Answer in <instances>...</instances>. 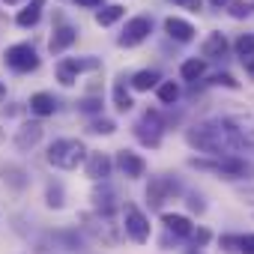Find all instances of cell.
<instances>
[{"label":"cell","instance_id":"obj_27","mask_svg":"<svg viewBox=\"0 0 254 254\" xmlns=\"http://www.w3.org/2000/svg\"><path fill=\"white\" fill-rule=\"evenodd\" d=\"M87 132H93V135H114V132H117V123L99 117V120H93V123L87 126Z\"/></svg>","mask_w":254,"mask_h":254},{"label":"cell","instance_id":"obj_3","mask_svg":"<svg viewBox=\"0 0 254 254\" xmlns=\"http://www.w3.org/2000/svg\"><path fill=\"white\" fill-rule=\"evenodd\" d=\"M189 165L197 168V171H212V174L227 177V180H236V177H245V174L254 171L251 165H245L236 156H221V159H212V162H206V159H189Z\"/></svg>","mask_w":254,"mask_h":254},{"label":"cell","instance_id":"obj_1","mask_svg":"<svg viewBox=\"0 0 254 254\" xmlns=\"http://www.w3.org/2000/svg\"><path fill=\"white\" fill-rule=\"evenodd\" d=\"M186 141L191 150L206 153V156H233L236 150H242V135H239V126L227 123V120H203L194 123L191 129L186 132Z\"/></svg>","mask_w":254,"mask_h":254},{"label":"cell","instance_id":"obj_12","mask_svg":"<svg viewBox=\"0 0 254 254\" xmlns=\"http://www.w3.org/2000/svg\"><path fill=\"white\" fill-rule=\"evenodd\" d=\"M75 39H78V30H75L72 24H57V27H54V36L48 39V51H51V54H63Z\"/></svg>","mask_w":254,"mask_h":254},{"label":"cell","instance_id":"obj_11","mask_svg":"<svg viewBox=\"0 0 254 254\" xmlns=\"http://www.w3.org/2000/svg\"><path fill=\"white\" fill-rule=\"evenodd\" d=\"M84 162H87V165H84V171H87V177H90V180H96V183L102 180V183H105V180L111 177L114 162H111V156H108V153H90Z\"/></svg>","mask_w":254,"mask_h":254},{"label":"cell","instance_id":"obj_42","mask_svg":"<svg viewBox=\"0 0 254 254\" xmlns=\"http://www.w3.org/2000/svg\"><path fill=\"white\" fill-rule=\"evenodd\" d=\"M209 3H212V6H224V3H227V0H209Z\"/></svg>","mask_w":254,"mask_h":254},{"label":"cell","instance_id":"obj_7","mask_svg":"<svg viewBox=\"0 0 254 254\" xmlns=\"http://www.w3.org/2000/svg\"><path fill=\"white\" fill-rule=\"evenodd\" d=\"M123 227H126V236L135 239V242H147L150 239V221L135 203L123 206Z\"/></svg>","mask_w":254,"mask_h":254},{"label":"cell","instance_id":"obj_19","mask_svg":"<svg viewBox=\"0 0 254 254\" xmlns=\"http://www.w3.org/2000/svg\"><path fill=\"white\" fill-rule=\"evenodd\" d=\"M162 224L174 233V236H189L194 227H191V221L186 218V215H177V212H165L162 215Z\"/></svg>","mask_w":254,"mask_h":254},{"label":"cell","instance_id":"obj_35","mask_svg":"<svg viewBox=\"0 0 254 254\" xmlns=\"http://www.w3.org/2000/svg\"><path fill=\"white\" fill-rule=\"evenodd\" d=\"M212 84H218V87H230V90H239V81H233V75H215Z\"/></svg>","mask_w":254,"mask_h":254},{"label":"cell","instance_id":"obj_6","mask_svg":"<svg viewBox=\"0 0 254 254\" xmlns=\"http://www.w3.org/2000/svg\"><path fill=\"white\" fill-rule=\"evenodd\" d=\"M180 194V183L174 180V177H168V174H162V177H153L150 180V186H147V203L153 206V209H162L171 197H177Z\"/></svg>","mask_w":254,"mask_h":254},{"label":"cell","instance_id":"obj_15","mask_svg":"<svg viewBox=\"0 0 254 254\" xmlns=\"http://www.w3.org/2000/svg\"><path fill=\"white\" fill-rule=\"evenodd\" d=\"M42 9H45V0H30L24 9H18L15 24H18V27H36L39 18H42Z\"/></svg>","mask_w":254,"mask_h":254},{"label":"cell","instance_id":"obj_18","mask_svg":"<svg viewBox=\"0 0 254 254\" xmlns=\"http://www.w3.org/2000/svg\"><path fill=\"white\" fill-rule=\"evenodd\" d=\"M30 111H33L36 117H51V114L57 111V99H54L51 93H33V96H30Z\"/></svg>","mask_w":254,"mask_h":254},{"label":"cell","instance_id":"obj_10","mask_svg":"<svg viewBox=\"0 0 254 254\" xmlns=\"http://www.w3.org/2000/svg\"><path fill=\"white\" fill-rule=\"evenodd\" d=\"M42 132H45V126L39 123V120H33V123H21V129L15 132V147L18 150H33L39 141H42Z\"/></svg>","mask_w":254,"mask_h":254},{"label":"cell","instance_id":"obj_30","mask_svg":"<svg viewBox=\"0 0 254 254\" xmlns=\"http://www.w3.org/2000/svg\"><path fill=\"white\" fill-rule=\"evenodd\" d=\"M236 51L242 54V60H245V57H254V36H251V33L239 36V42H236Z\"/></svg>","mask_w":254,"mask_h":254},{"label":"cell","instance_id":"obj_24","mask_svg":"<svg viewBox=\"0 0 254 254\" xmlns=\"http://www.w3.org/2000/svg\"><path fill=\"white\" fill-rule=\"evenodd\" d=\"M51 239L60 242L63 251H78V248H81V236H78V233H69V230H57Z\"/></svg>","mask_w":254,"mask_h":254},{"label":"cell","instance_id":"obj_43","mask_svg":"<svg viewBox=\"0 0 254 254\" xmlns=\"http://www.w3.org/2000/svg\"><path fill=\"white\" fill-rule=\"evenodd\" d=\"M186 254H203V251H186Z\"/></svg>","mask_w":254,"mask_h":254},{"label":"cell","instance_id":"obj_2","mask_svg":"<svg viewBox=\"0 0 254 254\" xmlns=\"http://www.w3.org/2000/svg\"><path fill=\"white\" fill-rule=\"evenodd\" d=\"M48 165L51 168H60V171H75L84 159H87V147L78 141V138H57L48 153H45Z\"/></svg>","mask_w":254,"mask_h":254},{"label":"cell","instance_id":"obj_4","mask_svg":"<svg viewBox=\"0 0 254 254\" xmlns=\"http://www.w3.org/2000/svg\"><path fill=\"white\" fill-rule=\"evenodd\" d=\"M6 66L18 75H27V72H36L39 69V54L30 42H18V45H9L6 54H3Z\"/></svg>","mask_w":254,"mask_h":254},{"label":"cell","instance_id":"obj_37","mask_svg":"<svg viewBox=\"0 0 254 254\" xmlns=\"http://www.w3.org/2000/svg\"><path fill=\"white\" fill-rule=\"evenodd\" d=\"M221 248H224L227 254H239V248H236V236H221Z\"/></svg>","mask_w":254,"mask_h":254},{"label":"cell","instance_id":"obj_13","mask_svg":"<svg viewBox=\"0 0 254 254\" xmlns=\"http://www.w3.org/2000/svg\"><path fill=\"white\" fill-rule=\"evenodd\" d=\"M93 206L99 209V215H111L114 209H117V191L108 186V183H102V186H96L93 189Z\"/></svg>","mask_w":254,"mask_h":254},{"label":"cell","instance_id":"obj_33","mask_svg":"<svg viewBox=\"0 0 254 254\" xmlns=\"http://www.w3.org/2000/svg\"><path fill=\"white\" fill-rule=\"evenodd\" d=\"M99 108H102L99 99H81V102H78V111H81V114H93V111H99Z\"/></svg>","mask_w":254,"mask_h":254},{"label":"cell","instance_id":"obj_26","mask_svg":"<svg viewBox=\"0 0 254 254\" xmlns=\"http://www.w3.org/2000/svg\"><path fill=\"white\" fill-rule=\"evenodd\" d=\"M45 203L51 206V209H63V186L60 183H48V191H45Z\"/></svg>","mask_w":254,"mask_h":254},{"label":"cell","instance_id":"obj_25","mask_svg":"<svg viewBox=\"0 0 254 254\" xmlns=\"http://www.w3.org/2000/svg\"><path fill=\"white\" fill-rule=\"evenodd\" d=\"M156 90H159V102H162V105H174V102L180 99V87H177L174 81H162Z\"/></svg>","mask_w":254,"mask_h":254},{"label":"cell","instance_id":"obj_45","mask_svg":"<svg viewBox=\"0 0 254 254\" xmlns=\"http://www.w3.org/2000/svg\"><path fill=\"white\" fill-rule=\"evenodd\" d=\"M251 9H254V6H251Z\"/></svg>","mask_w":254,"mask_h":254},{"label":"cell","instance_id":"obj_34","mask_svg":"<svg viewBox=\"0 0 254 254\" xmlns=\"http://www.w3.org/2000/svg\"><path fill=\"white\" fill-rule=\"evenodd\" d=\"M189 239H191L194 245H206V242H209V230H206V227H197V230L189 233Z\"/></svg>","mask_w":254,"mask_h":254},{"label":"cell","instance_id":"obj_41","mask_svg":"<svg viewBox=\"0 0 254 254\" xmlns=\"http://www.w3.org/2000/svg\"><path fill=\"white\" fill-rule=\"evenodd\" d=\"M0 3H6V6H18V3H24V0H0Z\"/></svg>","mask_w":254,"mask_h":254},{"label":"cell","instance_id":"obj_23","mask_svg":"<svg viewBox=\"0 0 254 254\" xmlns=\"http://www.w3.org/2000/svg\"><path fill=\"white\" fill-rule=\"evenodd\" d=\"M203 72H206V63H203V60H197V57H194V60H186V63H183V69H180V75H183L186 81H197Z\"/></svg>","mask_w":254,"mask_h":254},{"label":"cell","instance_id":"obj_22","mask_svg":"<svg viewBox=\"0 0 254 254\" xmlns=\"http://www.w3.org/2000/svg\"><path fill=\"white\" fill-rule=\"evenodd\" d=\"M120 18H123V6H117V3L96 12V24H99V27H108V24H114V21H120Z\"/></svg>","mask_w":254,"mask_h":254},{"label":"cell","instance_id":"obj_32","mask_svg":"<svg viewBox=\"0 0 254 254\" xmlns=\"http://www.w3.org/2000/svg\"><path fill=\"white\" fill-rule=\"evenodd\" d=\"M251 6L248 3H230V18H248Z\"/></svg>","mask_w":254,"mask_h":254},{"label":"cell","instance_id":"obj_9","mask_svg":"<svg viewBox=\"0 0 254 254\" xmlns=\"http://www.w3.org/2000/svg\"><path fill=\"white\" fill-rule=\"evenodd\" d=\"M117 168L129 177V180H138V177L147 174V162H144L138 153H132V150H120V153H117Z\"/></svg>","mask_w":254,"mask_h":254},{"label":"cell","instance_id":"obj_17","mask_svg":"<svg viewBox=\"0 0 254 254\" xmlns=\"http://www.w3.org/2000/svg\"><path fill=\"white\" fill-rule=\"evenodd\" d=\"M203 57L206 60H218V57H224L227 54V39H224V33H209L206 39H203Z\"/></svg>","mask_w":254,"mask_h":254},{"label":"cell","instance_id":"obj_28","mask_svg":"<svg viewBox=\"0 0 254 254\" xmlns=\"http://www.w3.org/2000/svg\"><path fill=\"white\" fill-rule=\"evenodd\" d=\"M57 81L66 84V87H72V84L78 81V75H75V69L69 66V60H60V63H57Z\"/></svg>","mask_w":254,"mask_h":254},{"label":"cell","instance_id":"obj_44","mask_svg":"<svg viewBox=\"0 0 254 254\" xmlns=\"http://www.w3.org/2000/svg\"><path fill=\"white\" fill-rule=\"evenodd\" d=\"M0 96H3V87H0Z\"/></svg>","mask_w":254,"mask_h":254},{"label":"cell","instance_id":"obj_8","mask_svg":"<svg viewBox=\"0 0 254 254\" xmlns=\"http://www.w3.org/2000/svg\"><path fill=\"white\" fill-rule=\"evenodd\" d=\"M150 33H153V21H150L147 15H138V18H132V21H126V30L120 33L117 45H120V48H135V45H141Z\"/></svg>","mask_w":254,"mask_h":254},{"label":"cell","instance_id":"obj_21","mask_svg":"<svg viewBox=\"0 0 254 254\" xmlns=\"http://www.w3.org/2000/svg\"><path fill=\"white\" fill-rule=\"evenodd\" d=\"M159 81H162V75H159L156 69H144V72H135V75H132V87L141 90V93L159 87Z\"/></svg>","mask_w":254,"mask_h":254},{"label":"cell","instance_id":"obj_38","mask_svg":"<svg viewBox=\"0 0 254 254\" xmlns=\"http://www.w3.org/2000/svg\"><path fill=\"white\" fill-rule=\"evenodd\" d=\"M171 3H177L183 9H191V12H200V0H171Z\"/></svg>","mask_w":254,"mask_h":254},{"label":"cell","instance_id":"obj_31","mask_svg":"<svg viewBox=\"0 0 254 254\" xmlns=\"http://www.w3.org/2000/svg\"><path fill=\"white\" fill-rule=\"evenodd\" d=\"M236 248H239V254H254V233L236 236Z\"/></svg>","mask_w":254,"mask_h":254},{"label":"cell","instance_id":"obj_5","mask_svg":"<svg viewBox=\"0 0 254 254\" xmlns=\"http://www.w3.org/2000/svg\"><path fill=\"white\" fill-rule=\"evenodd\" d=\"M162 132H165V123L159 117V111H147L138 123H135V138L144 144V147H159L162 144Z\"/></svg>","mask_w":254,"mask_h":254},{"label":"cell","instance_id":"obj_39","mask_svg":"<svg viewBox=\"0 0 254 254\" xmlns=\"http://www.w3.org/2000/svg\"><path fill=\"white\" fill-rule=\"evenodd\" d=\"M75 3L84 9H96V6H102V0H75Z\"/></svg>","mask_w":254,"mask_h":254},{"label":"cell","instance_id":"obj_40","mask_svg":"<svg viewBox=\"0 0 254 254\" xmlns=\"http://www.w3.org/2000/svg\"><path fill=\"white\" fill-rule=\"evenodd\" d=\"M239 197H242L245 203H254V189H242V191H239Z\"/></svg>","mask_w":254,"mask_h":254},{"label":"cell","instance_id":"obj_36","mask_svg":"<svg viewBox=\"0 0 254 254\" xmlns=\"http://www.w3.org/2000/svg\"><path fill=\"white\" fill-rule=\"evenodd\" d=\"M189 209H191V212H203V209H206L203 197H200V194H191V197H189Z\"/></svg>","mask_w":254,"mask_h":254},{"label":"cell","instance_id":"obj_14","mask_svg":"<svg viewBox=\"0 0 254 254\" xmlns=\"http://www.w3.org/2000/svg\"><path fill=\"white\" fill-rule=\"evenodd\" d=\"M165 33H168L171 39H177V42H191V39H194V27H191L186 18H177V15L165 18Z\"/></svg>","mask_w":254,"mask_h":254},{"label":"cell","instance_id":"obj_29","mask_svg":"<svg viewBox=\"0 0 254 254\" xmlns=\"http://www.w3.org/2000/svg\"><path fill=\"white\" fill-rule=\"evenodd\" d=\"M69 66H72V69H75V75H78V72L99 69V60H96V57H84V60H78V57H69Z\"/></svg>","mask_w":254,"mask_h":254},{"label":"cell","instance_id":"obj_16","mask_svg":"<svg viewBox=\"0 0 254 254\" xmlns=\"http://www.w3.org/2000/svg\"><path fill=\"white\" fill-rule=\"evenodd\" d=\"M0 177H3V183H6L9 189H15V191L27 189V183H30L27 171H24V168H18V165H3V168H0Z\"/></svg>","mask_w":254,"mask_h":254},{"label":"cell","instance_id":"obj_20","mask_svg":"<svg viewBox=\"0 0 254 254\" xmlns=\"http://www.w3.org/2000/svg\"><path fill=\"white\" fill-rule=\"evenodd\" d=\"M132 96H129V90H126V78L120 75L117 78V84H114V108L120 111V114H126V111H132Z\"/></svg>","mask_w":254,"mask_h":254}]
</instances>
